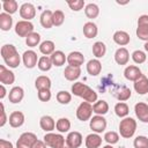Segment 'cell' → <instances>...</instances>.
<instances>
[{
    "mask_svg": "<svg viewBox=\"0 0 148 148\" xmlns=\"http://www.w3.org/2000/svg\"><path fill=\"white\" fill-rule=\"evenodd\" d=\"M134 112L136 118L142 123H148V104L139 102L134 106Z\"/></svg>",
    "mask_w": 148,
    "mask_h": 148,
    "instance_id": "14",
    "label": "cell"
},
{
    "mask_svg": "<svg viewBox=\"0 0 148 148\" xmlns=\"http://www.w3.org/2000/svg\"><path fill=\"white\" fill-rule=\"evenodd\" d=\"M134 148H148V138L145 135H139L133 141Z\"/></svg>",
    "mask_w": 148,
    "mask_h": 148,
    "instance_id": "44",
    "label": "cell"
},
{
    "mask_svg": "<svg viewBox=\"0 0 148 148\" xmlns=\"http://www.w3.org/2000/svg\"><path fill=\"white\" fill-rule=\"evenodd\" d=\"M142 75H143V74H142L141 69H140L138 66H134V65H130V66H127V67L124 69V76H125L128 81L135 82V81L139 80Z\"/></svg>",
    "mask_w": 148,
    "mask_h": 148,
    "instance_id": "12",
    "label": "cell"
},
{
    "mask_svg": "<svg viewBox=\"0 0 148 148\" xmlns=\"http://www.w3.org/2000/svg\"><path fill=\"white\" fill-rule=\"evenodd\" d=\"M50 58H51V61H52L53 66H57V67L62 66V65L65 64V61H67V57H66L65 53H64L62 51H60V50L54 51V52L50 56Z\"/></svg>",
    "mask_w": 148,
    "mask_h": 148,
    "instance_id": "29",
    "label": "cell"
},
{
    "mask_svg": "<svg viewBox=\"0 0 148 148\" xmlns=\"http://www.w3.org/2000/svg\"><path fill=\"white\" fill-rule=\"evenodd\" d=\"M114 60L118 65H126L130 60V52L126 47H119L114 52Z\"/></svg>",
    "mask_w": 148,
    "mask_h": 148,
    "instance_id": "19",
    "label": "cell"
},
{
    "mask_svg": "<svg viewBox=\"0 0 148 148\" xmlns=\"http://www.w3.org/2000/svg\"><path fill=\"white\" fill-rule=\"evenodd\" d=\"M68 7L74 10V12H80L83 7H84V0H72V1H67Z\"/></svg>",
    "mask_w": 148,
    "mask_h": 148,
    "instance_id": "46",
    "label": "cell"
},
{
    "mask_svg": "<svg viewBox=\"0 0 148 148\" xmlns=\"http://www.w3.org/2000/svg\"><path fill=\"white\" fill-rule=\"evenodd\" d=\"M104 140L108 142V145H114L119 141V134L114 131H110V132H106L104 134Z\"/></svg>",
    "mask_w": 148,
    "mask_h": 148,
    "instance_id": "43",
    "label": "cell"
},
{
    "mask_svg": "<svg viewBox=\"0 0 148 148\" xmlns=\"http://www.w3.org/2000/svg\"><path fill=\"white\" fill-rule=\"evenodd\" d=\"M40 42V35L38 32H31L27 38H25V44L29 46V47H35L39 44Z\"/></svg>",
    "mask_w": 148,
    "mask_h": 148,
    "instance_id": "39",
    "label": "cell"
},
{
    "mask_svg": "<svg viewBox=\"0 0 148 148\" xmlns=\"http://www.w3.org/2000/svg\"><path fill=\"white\" fill-rule=\"evenodd\" d=\"M114 112L119 117V118H125L127 117L128 112H130V108L126 103L124 102H118L116 105H114Z\"/></svg>",
    "mask_w": 148,
    "mask_h": 148,
    "instance_id": "36",
    "label": "cell"
},
{
    "mask_svg": "<svg viewBox=\"0 0 148 148\" xmlns=\"http://www.w3.org/2000/svg\"><path fill=\"white\" fill-rule=\"evenodd\" d=\"M0 53H1V57L5 61V64L9 68H16L20 65L21 58H20V54H18L16 47L13 44H5L1 47Z\"/></svg>",
    "mask_w": 148,
    "mask_h": 148,
    "instance_id": "1",
    "label": "cell"
},
{
    "mask_svg": "<svg viewBox=\"0 0 148 148\" xmlns=\"http://www.w3.org/2000/svg\"><path fill=\"white\" fill-rule=\"evenodd\" d=\"M56 128L60 132V133H66L71 130V121L68 118H59L56 123Z\"/></svg>",
    "mask_w": 148,
    "mask_h": 148,
    "instance_id": "38",
    "label": "cell"
},
{
    "mask_svg": "<svg viewBox=\"0 0 148 148\" xmlns=\"http://www.w3.org/2000/svg\"><path fill=\"white\" fill-rule=\"evenodd\" d=\"M131 95H132V92H131V89H130V88H127V87H121L120 90H119V92L117 94V98H118L120 102H124V101L130 99Z\"/></svg>",
    "mask_w": 148,
    "mask_h": 148,
    "instance_id": "45",
    "label": "cell"
},
{
    "mask_svg": "<svg viewBox=\"0 0 148 148\" xmlns=\"http://www.w3.org/2000/svg\"><path fill=\"white\" fill-rule=\"evenodd\" d=\"M136 36L145 42H148V15H141L138 18Z\"/></svg>",
    "mask_w": 148,
    "mask_h": 148,
    "instance_id": "7",
    "label": "cell"
},
{
    "mask_svg": "<svg viewBox=\"0 0 148 148\" xmlns=\"http://www.w3.org/2000/svg\"><path fill=\"white\" fill-rule=\"evenodd\" d=\"M0 108H1V120H0V127L5 126V124L7 123V116H6V111H5V106L2 103H0Z\"/></svg>",
    "mask_w": 148,
    "mask_h": 148,
    "instance_id": "48",
    "label": "cell"
},
{
    "mask_svg": "<svg viewBox=\"0 0 148 148\" xmlns=\"http://www.w3.org/2000/svg\"><path fill=\"white\" fill-rule=\"evenodd\" d=\"M39 51L44 56H51L56 51L54 43L52 40H44V42H42L39 44Z\"/></svg>",
    "mask_w": 148,
    "mask_h": 148,
    "instance_id": "32",
    "label": "cell"
},
{
    "mask_svg": "<svg viewBox=\"0 0 148 148\" xmlns=\"http://www.w3.org/2000/svg\"><path fill=\"white\" fill-rule=\"evenodd\" d=\"M9 125L13 127V128H17V127H21L24 123V114L21 112V111H14L9 114Z\"/></svg>",
    "mask_w": 148,
    "mask_h": 148,
    "instance_id": "18",
    "label": "cell"
},
{
    "mask_svg": "<svg viewBox=\"0 0 148 148\" xmlns=\"http://www.w3.org/2000/svg\"><path fill=\"white\" fill-rule=\"evenodd\" d=\"M84 14L88 18H96L99 15V7L96 3H88L84 7Z\"/></svg>",
    "mask_w": 148,
    "mask_h": 148,
    "instance_id": "34",
    "label": "cell"
},
{
    "mask_svg": "<svg viewBox=\"0 0 148 148\" xmlns=\"http://www.w3.org/2000/svg\"><path fill=\"white\" fill-rule=\"evenodd\" d=\"M84 143L87 148H99L102 145V138L97 133H91L86 136Z\"/></svg>",
    "mask_w": 148,
    "mask_h": 148,
    "instance_id": "25",
    "label": "cell"
},
{
    "mask_svg": "<svg viewBox=\"0 0 148 148\" xmlns=\"http://www.w3.org/2000/svg\"><path fill=\"white\" fill-rule=\"evenodd\" d=\"M103 148H113V147H112V145H106V146H104Z\"/></svg>",
    "mask_w": 148,
    "mask_h": 148,
    "instance_id": "53",
    "label": "cell"
},
{
    "mask_svg": "<svg viewBox=\"0 0 148 148\" xmlns=\"http://www.w3.org/2000/svg\"><path fill=\"white\" fill-rule=\"evenodd\" d=\"M52 15H53V12L50 10V9H45L42 12L40 16H39V21H40V24L43 28L45 29H50L53 27V21H52Z\"/></svg>",
    "mask_w": 148,
    "mask_h": 148,
    "instance_id": "22",
    "label": "cell"
},
{
    "mask_svg": "<svg viewBox=\"0 0 148 148\" xmlns=\"http://www.w3.org/2000/svg\"><path fill=\"white\" fill-rule=\"evenodd\" d=\"M134 90L139 95H145L148 92V77L146 75H142L134 82Z\"/></svg>",
    "mask_w": 148,
    "mask_h": 148,
    "instance_id": "23",
    "label": "cell"
},
{
    "mask_svg": "<svg viewBox=\"0 0 148 148\" xmlns=\"http://www.w3.org/2000/svg\"><path fill=\"white\" fill-rule=\"evenodd\" d=\"M6 94H7V90L5 88V84H1L0 86V99H3L6 97Z\"/></svg>",
    "mask_w": 148,
    "mask_h": 148,
    "instance_id": "51",
    "label": "cell"
},
{
    "mask_svg": "<svg viewBox=\"0 0 148 148\" xmlns=\"http://www.w3.org/2000/svg\"><path fill=\"white\" fill-rule=\"evenodd\" d=\"M52 66H53V64H52L51 58H50L49 56H42V57L38 59L37 67H38L42 72H47V71H50Z\"/></svg>",
    "mask_w": 148,
    "mask_h": 148,
    "instance_id": "35",
    "label": "cell"
},
{
    "mask_svg": "<svg viewBox=\"0 0 148 148\" xmlns=\"http://www.w3.org/2000/svg\"><path fill=\"white\" fill-rule=\"evenodd\" d=\"M72 94L83 98L88 103H95L97 101V92L83 82H75L72 86Z\"/></svg>",
    "mask_w": 148,
    "mask_h": 148,
    "instance_id": "2",
    "label": "cell"
},
{
    "mask_svg": "<svg viewBox=\"0 0 148 148\" xmlns=\"http://www.w3.org/2000/svg\"><path fill=\"white\" fill-rule=\"evenodd\" d=\"M36 15V8L32 3L30 2H24L21 7H20V16L24 20V21H30L35 17Z\"/></svg>",
    "mask_w": 148,
    "mask_h": 148,
    "instance_id": "10",
    "label": "cell"
},
{
    "mask_svg": "<svg viewBox=\"0 0 148 148\" xmlns=\"http://www.w3.org/2000/svg\"><path fill=\"white\" fill-rule=\"evenodd\" d=\"M37 136L32 132H24L20 135L17 142H16V148H31L34 143L37 141Z\"/></svg>",
    "mask_w": 148,
    "mask_h": 148,
    "instance_id": "6",
    "label": "cell"
},
{
    "mask_svg": "<svg viewBox=\"0 0 148 148\" xmlns=\"http://www.w3.org/2000/svg\"><path fill=\"white\" fill-rule=\"evenodd\" d=\"M57 101L60 104H68L72 101V95H71V92H68L66 90H60L57 94Z\"/></svg>",
    "mask_w": 148,
    "mask_h": 148,
    "instance_id": "41",
    "label": "cell"
},
{
    "mask_svg": "<svg viewBox=\"0 0 148 148\" xmlns=\"http://www.w3.org/2000/svg\"><path fill=\"white\" fill-rule=\"evenodd\" d=\"M132 59H133V61L135 62V64H143L145 61H146V59H147V56H146V53L143 52V51H141V50H135L133 53H132Z\"/></svg>",
    "mask_w": 148,
    "mask_h": 148,
    "instance_id": "42",
    "label": "cell"
},
{
    "mask_svg": "<svg viewBox=\"0 0 148 148\" xmlns=\"http://www.w3.org/2000/svg\"><path fill=\"white\" fill-rule=\"evenodd\" d=\"M44 142L46 143V146L51 147V148H69L66 143V139L58 133H46L43 138Z\"/></svg>",
    "mask_w": 148,
    "mask_h": 148,
    "instance_id": "4",
    "label": "cell"
},
{
    "mask_svg": "<svg viewBox=\"0 0 148 148\" xmlns=\"http://www.w3.org/2000/svg\"><path fill=\"white\" fill-rule=\"evenodd\" d=\"M92 111L98 114V116H104L108 113L109 111V104L104 99H99V101H96L94 104H92Z\"/></svg>",
    "mask_w": 148,
    "mask_h": 148,
    "instance_id": "27",
    "label": "cell"
},
{
    "mask_svg": "<svg viewBox=\"0 0 148 148\" xmlns=\"http://www.w3.org/2000/svg\"><path fill=\"white\" fill-rule=\"evenodd\" d=\"M67 62L73 67H81L84 62V56L79 51H73L67 56Z\"/></svg>",
    "mask_w": 148,
    "mask_h": 148,
    "instance_id": "15",
    "label": "cell"
},
{
    "mask_svg": "<svg viewBox=\"0 0 148 148\" xmlns=\"http://www.w3.org/2000/svg\"><path fill=\"white\" fill-rule=\"evenodd\" d=\"M52 21H53V25L56 27H59L64 23L65 21V14L62 10L60 9H57L53 12V15H52Z\"/></svg>",
    "mask_w": 148,
    "mask_h": 148,
    "instance_id": "40",
    "label": "cell"
},
{
    "mask_svg": "<svg viewBox=\"0 0 148 148\" xmlns=\"http://www.w3.org/2000/svg\"><path fill=\"white\" fill-rule=\"evenodd\" d=\"M13 25V17L7 13L0 14V29L2 31H8Z\"/></svg>",
    "mask_w": 148,
    "mask_h": 148,
    "instance_id": "30",
    "label": "cell"
},
{
    "mask_svg": "<svg viewBox=\"0 0 148 148\" xmlns=\"http://www.w3.org/2000/svg\"><path fill=\"white\" fill-rule=\"evenodd\" d=\"M112 38H113L114 43L118 44V45H120V46L127 45V44L130 43V40H131L130 35H128L126 31H123V30L116 31V32L113 34V37H112Z\"/></svg>",
    "mask_w": 148,
    "mask_h": 148,
    "instance_id": "26",
    "label": "cell"
},
{
    "mask_svg": "<svg viewBox=\"0 0 148 148\" xmlns=\"http://www.w3.org/2000/svg\"><path fill=\"white\" fill-rule=\"evenodd\" d=\"M81 75V68L80 67H73V66H66L64 71V76L68 81H76Z\"/></svg>",
    "mask_w": 148,
    "mask_h": 148,
    "instance_id": "20",
    "label": "cell"
},
{
    "mask_svg": "<svg viewBox=\"0 0 148 148\" xmlns=\"http://www.w3.org/2000/svg\"><path fill=\"white\" fill-rule=\"evenodd\" d=\"M82 134L80 132H76V131H73V132H69L68 135L66 136V143L69 148H79L81 145H82Z\"/></svg>",
    "mask_w": 148,
    "mask_h": 148,
    "instance_id": "13",
    "label": "cell"
},
{
    "mask_svg": "<svg viewBox=\"0 0 148 148\" xmlns=\"http://www.w3.org/2000/svg\"><path fill=\"white\" fill-rule=\"evenodd\" d=\"M92 105L91 103H88V102H82L80 103V105L77 106L76 109V118L81 121H87V120H90L91 116H92Z\"/></svg>",
    "mask_w": 148,
    "mask_h": 148,
    "instance_id": "5",
    "label": "cell"
},
{
    "mask_svg": "<svg viewBox=\"0 0 148 148\" xmlns=\"http://www.w3.org/2000/svg\"><path fill=\"white\" fill-rule=\"evenodd\" d=\"M31 148H46V143L44 141H42V140H37Z\"/></svg>",
    "mask_w": 148,
    "mask_h": 148,
    "instance_id": "50",
    "label": "cell"
},
{
    "mask_svg": "<svg viewBox=\"0 0 148 148\" xmlns=\"http://www.w3.org/2000/svg\"><path fill=\"white\" fill-rule=\"evenodd\" d=\"M106 53V46L103 42H96L92 45V54L96 57V59L103 58Z\"/></svg>",
    "mask_w": 148,
    "mask_h": 148,
    "instance_id": "33",
    "label": "cell"
},
{
    "mask_svg": "<svg viewBox=\"0 0 148 148\" xmlns=\"http://www.w3.org/2000/svg\"><path fill=\"white\" fill-rule=\"evenodd\" d=\"M106 125H108L106 119H105L103 116L96 114V116H94V117L90 118L89 126H90V128L92 130V132H95V133H97V134L104 132L105 128H106Z\"/></svg>",
    "mask_w": 148,
    "mask_h": 148,
    "instance_id": "9",
    "label": "cell"
},
{
    "mask_svg": "<svg viewBox=\"0 0 148 148\" xmlns=\"http://www.w3.org/2000/svg\"><path fill=\"white\" fill-rule=\"evenodd\" d=\"M35 87L37 90H42V89H50L51 88V80L49 76L46 75H40L36 79L35 81Z\"/></svg>",
    "mask_w": 148,
    "mask_h": 148,
    "instance_id": "31",
    "label": "cell"
},
{
    "mask_svg": "<svg viewBox=\"0 0 148 148\" xmlns=\"http://www.w3.org/2000/svg\"><path fill=\"white\" fill-rule=\"evenodd\" d=\"M0 148H14V147H13V143L10 141H7L5 139H1L0 140Z\"/></svg>",
    "mask_w": 148,
    "mask_h": 148,
    "instance_id": "49",
    "label": "cell"
},
{
    "mask_svg": "<svg viewBox=\"0 0 148 148\" xmlns=\"http://www.w3.org/2000/svg\"><path fill=\"white\" fill-rule=\"evenodd\" d=\"M38 59L39 58L34 50H28L22 54V61L27 68H34L38 64Z\"/></svg>",
    "mask_w": 148,
    "mask_h": 148,
    "instance_id": "11",
    "label": "cell"
},
{
    "mask_svg": "<svg viewBox=\"0 0 148 148\" xmlns=\"http://www.w3.org/2000/svg\"><path fill=\"white\" fill-rule=\"evenodd\" d=\"M102 71V64L98 59H91L87 62V72L91 76H96Z\"/></svg>",
    "mask_w": 148,
    "mask_h": 148,
    "instance_id": "24",
    "label": "cell"
},
{
    "mask_svg": "<svg viewBox=\"0 0 148 148\" xmlns=\"http://www.w3.org/2000/svg\"><path fill=\"white\" fill-rule=\"evenodd\" d=\"M2 8H3L5 13L12 15V14L16 13V10L18 8V5L15 0H3L2 1Z\"/></svg>",
    "mask_w": 148,
    "mask_h": 148,
    "instance_id": "37",
    "label": "cell"
},
{
    "mask_svg": "<svg viewBox=\"0 0 148 148\" xmlns=\"http://www.w3.org/2000/svg\"><path fill=\"white\" fill-rule=\"evenodd\" d=\"M15 81V74L6 68L3 65H0V82L2 84H13Z\"/></svg>",
    "mask_w": 148,
    "mask_h": 148,
    "instance_id": "16",
    "label": "cell"
},
{
    "mask_svg": "<svg viewBox=\"0 0 148 148\" xmlns=\"http://www.w3.org/2000/svg\"><path fill=\"white\" fill-rule=\"evenodd\" d=\"M37 95H38V99L42 101V102H49V101L51 99V90H50V89H42V90H38Z\"/></svg>",
    "mask_w": 148,
    "mask_h": 148,
    "instance_id": "47",
    "label": "cell"
},
{
    "mask_svg": "<svg viewBox=\"0 0 148 148\" xmlns=\"http://www.w3.org/2000/svg\"><path fill=\"white\" fill-rule=\"evenodd\" d=\"M24 97V90L22 87H13L9 92H8V98H9V102L13 103V104H17L20 103Z\"/></svg>",
    "mask_w": 148,
    "mask_h": 148,
    "instance_id": "17",
    "label": "cell"
},
{
    "mask_svg": "<svg viewBox=\"0 0 148 148\" xmlns=\"http://www.w3.org/2000/svg\"><path fill=\"white\" fill-rule=\"evenodd\" d=\"M39 126L43 131L50 133L56 128V121L51 116H43L39 119Z\"/></svg>",
    "mask_w": 148,
    "mask_h": 148,
    "instance_id": "21",
    "label": "cell"
},
{
    "mask_svg": "<svg viewBox=\"0 0 148 148\" xmlns=\"http://www.w3.org/2000/svg\"><path fill=\"white\" fill-rule=\"evenodd\" d=\"M136 131V121L131 117H125L119 123V133L124 139H130Z\"/></svg>",
    "mask_w": 148,
    "mask_h": 148,
    "instance_id": "3",
    "label": "cell"
},
{
    "mask_svg": "<svg viewBox=\"0 0 148 148\" xmlns=\"http://www.w3.org/2000/svg\"><path fill=\"white\" fill-rule=\"evenodd\" d=\"M145 50L148 52V42H146V44H145Z\"/></svg>",
    "mask_w": 148,
    "mask_h": 148,
    "instance_id": "52",
    "label": "cell"
},
{
    "mask_svg": "<svg viewBox=\"0 0 148 148\" xmlns=\"http://www.w3.org/2000/svg\"><path fill=\"white\" fill-rule=\"evenodd\" d=\"M31 32H34V24L30 21H18L15 24V34L18 37H28Z\"/></svg>",
    "mask_w": 148,
    "mask_h": 148,
    "instance_id": "8",
    "label": "cell"
},
{
    "mask_svg": "<svg viewBox=\"0 0 148 148\" xmlns=\"http://www.w3.org/2000/svg\"><path fill=\"white\" fill-rule=\"evenodd\" d=\"M98 34V28L94 22H87L83 24V35L87 38H95Z\"/></svg>",
    "mask_w": 148,
    "mask_h": 148,
    "instance_id": "28",
    "label": "cell"
}]
</instances>
